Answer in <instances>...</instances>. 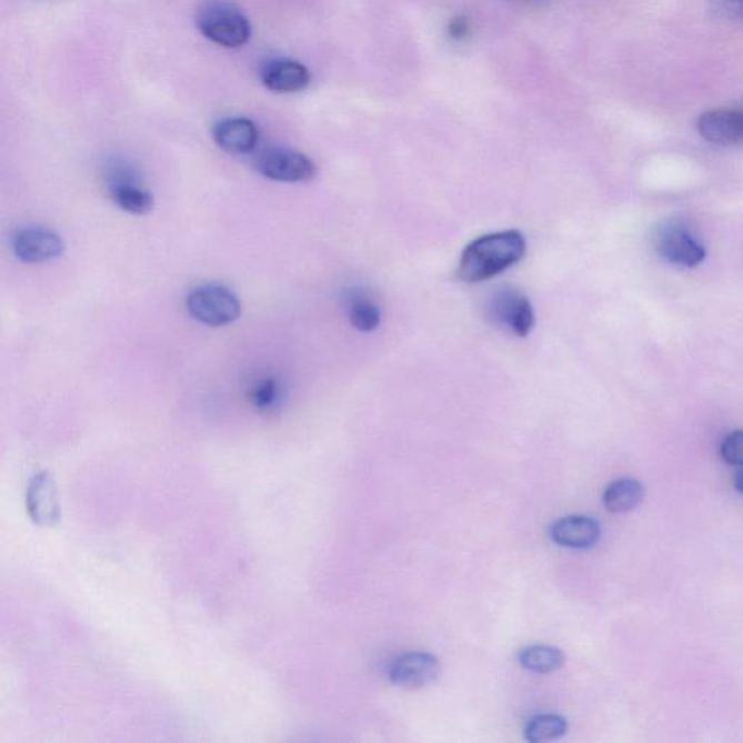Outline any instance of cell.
I'll return each instance as SVG.
<instances>
[{"label":"cell","mask_w":743,"mask_h":743,"mask_svg":"<svg viewBox=\"0 0 743 743\" xmlns=\"http://www.w3.org/2000/svg\"><path fill=\"white\" fill-rule=\"evenodd\" d=\"M526 253V240L515 230L500 231L472 241L459 260L458 277L462 282L490 281L518 264Z\"/></svg>","instance_id":"cell-1"},{"label":"cell","mask_w":743,"mask_h":743,"mask_svg":"<svg viewBox=\"0 0 743 743\" xmlns=\"http://www.w3.org/2000/svg\"><path fill=\"white\" fill-rule=\"evenodd\" d=\"M662 258L676 267L695 268L706 259V249L683 225H670L657 235Z\"/></svg>","instance_id":"cell-8"},{"label":"cell","mask_w":743,"mask_h":743,"mask_svg":"<svg viewBox=\"0 0 743 743\" xmlns=\"http://www.w3.org/2000/svg\"><path fill=\"white\" fill-rule=\"evenodd\" d=\"M187 309L193 319L210 327L233 324L241 314L239 298L221 283L193 288L187 297Z\"/></svg>","instance_id":"cell-3"},{"label":"cell","mask_w":743,"mask_h":743,"mask_svg":"<svg viewBox=\"0 0 743 743\" xmlns=\"http://www.w3.org/2000/svg\"><path fill=\"white\" fill-rule=\"evenodd\" d=\"M491 320L524 338L534 327V311L526 297L518 291L505 290L495 293L489 307Z\"/></svg>","instance_id":"cell-7"},{"label":"cell","mask_w":743,"mask_h":743,"mask_svg":"<svg viewBox=\"0 0 743 743\" xmlns=\"http://www.w3.org/2000/svg\"><path fill=\"white\" fill-rule=\"evenodd\" d=\"M350 321L354 329L359 331H373L381 323L380 309L373 302L357 298L350 304Z\"/></svg>","instance_id":"cell-17"},{"label":"cell","mask_w":743,"mask_h":743,"mask_svg":"<svg viewBox=\"0 0 743 743\" xmlns=\"http://www.w3.org/2000/svg\"><path fill=\"white\" fill-rule=\"evenodd\" d=\"M254 168L262 177L274 182H309L317 174V165L309 155L283 147L262 151L255 159Z\"/></svg>","instance_id":"cell-4"},{"label":"cell","mask_w":743,"mask_h":743,"mask_svg":"<svg viewBox=\"0 0 743 743\" xmlns=\"http://www.w3.org/2000/svg\"><path fill=\"white\" fill-rule=\"evenodd\" d=\"M719 452L727 465L743 468V430L729 433L722 440Z\"/></svg>","instance_id":"cell-20"},{"label":"cell","mask_w":743,"mask_h":743,"mask_svg":"<svg viewBox=\"0 0 743 743\" xmlns=\"http://www.w3.org/2000/svg\"><path fill=\"white\" fill-rule=\"evenodd\" d=\"M12 252L26 264L50 262L64 252L63 239L46 227H26L12 237Z\"/></svg>","instance_id":"cell-6"},{"label":"cell","mask_w":743,"mask_h":743,"mask_svg":"<svg viewBox=\"0 0 743 743\" xmlns=\"http://www.w3.org/2000/svg\"><path fill=\"white\" fill-rule=\"evenodd\" d=\"M518 661L522 669L536 674H552L565 665V655L560 647L530 645L520 650Z\"/></svg>","instance_id":"cell-15"},{"label":"cell","mask_w":743,"mask_h":743,"mask_svg":"<svg viewBox=\"0 0 743 743\" xmlns=\"http://www.w3.org/2000/svg\"><path fill=\"white\" fill-rule=\"evenodd\" d=\"M109 195L118 208L132 215L149 214L154 207L153 195L137 183L134 174L125 165L118 164L112 170Z\"/></svg>","instance_id":"cell-10"},{"label":"cell","mask_w":743,"mask_h":743,"mask_svg":"<svg viewBox=\"0 0 743 743\" xmlns=\"http://www.w3.org/2000/svg\"><path fill=\"white\" fill-rule=\"evenodd\" d=\"M700 135L709 143L735 145L743 143V108H719L703 112L697 120Z\"/></svg>","instance_id":"cell-9"},{"label":"cell","mask_w":743,"mask_h":743,"mask_svg":"<svg viewBox=\"0 0 743 743\" xmlns=\"http://www.w3.org/2000/svg\"><path fill=\"white\" fill-rule=\"evenodd\" d=\"M259 76L264 88L278 93L301 92L311 82L309 69L290 59L268 60L260 68Z\"/></svg>","instance_id":"cell-11"},{"label":"cell","mask_w":743,"mask_h":743,"mask_svg":"<svg viewBox=\"0 0 743 743\" xmlns=\"http://www.w3.org/2000/svg\"><path fill=\"white\" fill-rule=\"evenodd\" d=\"M735 489L740 494L743 495V470L736 473L735 476Z\"/></svg>","instance_id":"cell-22"},{"label":"cell","mask_w":743,"mask_h":743,"mask_svg":"<svg viewBox=\"0 0 743 743\" xmlns=\"http://www.w3.org/2000/svg\"><path fill=\"white\" fill-rule=\"evenodd\" d=\"M601 528L598 520L586 515H566L556 520L551 528V539L562 548L590 549L600 541Z\"/></svg>","instance_id":"cell-13"},{"label":"cell","mask_w":743,"mask_h":743,"mask_svg":"<svg viewBox=\"0 0 743 743\" xmlns=\"http://www.w3.org/2000/svg\"><path fill=\"white\" fill-rule=\"evenodd\" d=\"M645 496V489L642 482L633 480V478H622V480L613 481L604 491L603 503L604 508L613 514L629 513L635 510L642 503Z\"/></svg>","instance_id":"cell-14"},{"label":"cell","mask_w":743,"mask_h":743,"mask_svg":"<svg viewBox=\"0 0 743 743\" xmlns=\"http://www.w3.org/2000/svg\"><path fill=\"white\" fill-rule=\"evenodd\" d=\"M279 396V385L274 378H264V380L255 383V386L250 391V401L259 410L271 409L277 404Z\"/></svg>","instance_id":"cell-18"},{"label":"cell","mask_w":743,"mask_h":743,"mask_svg":"<svg viewBox=\"0 0 743 743\" xmlns=\"http://www.w3.org/2000/svg\"><path fill=\"white\" fill-rule=\"evenodd\" d=\"M709 9L719 21L743 22V0H709Z\"/></svg>","instance_id":"cell-19"},{"label":"cell","mask_w":743,"mask_h":743,"mask_svg":"<svg viewBox=\"0 0 743 743\" xmlns=\"http://www.w3.org/2000/svg\"><path fill=\"white\" fill-rule=\"evenodd\" d=\"M197 27L207 40L224 49H240L252 37L249 18L225 0L203 4L197 16Z\"/></svg>","instance_id":"cell-2"},{"label":"cell","mask_w":743,"mask_h":743,"mask_svg":"<svg viewBox=\"0 0 743 743\" xmlns=\"http://www.w3.org/2000/svg\"><path fill=\"white\" fill-rule=\"evenodd\" d=\"M470 32V22L465 17H454L451 22H449V34H451L454 40H462Z\"/></svg>","instance_id":"cell-21"},{"label":"cell","mask_w":743,"mask_h":743,"mask_svg":"<svg viewBox=\"0 0 743 743\" xmlns=\"http://www.w3.org/2000/svg\"><path fill=\"white\" fill-rule=\"evenodd\" d=\"M440 662L433 653L405 652L396 656L388 669V679L396 687L419 690L434 683L440 675Z\"/></svg>","instance_id":"cell-5"},{"label":"cell","mask_w":743,"mask_h":743,"mask_svg":"<svg viewBox=\"0 0 743 743\" xmlns=\"http://www.w3.org/2000/svg\"><path fill=\"white\" fill-rule=\"evenodd\" d=\"M566 731L568 722L561 714H538L524 726V740L532 743L555 741L565 735Z\"/></svg>","instance_id":"cell-16"},{"label":"cell","mask_w":743,"mask_h":743,"mask_svg":"<svg viewBox=\"0 0 743 743\" xmlns=\"http://www.w3.org/2000/svg\"><path fill=\"white\" fill-rule=\"evenodd\" d=\"M212 137L221 150L237 155L252 153L259 143L258 127L244 117L222 118L212 128Z\"/></svg>","instance_id":"cell-12"}]
</instances>
